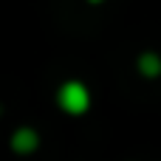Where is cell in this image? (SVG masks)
I'll use <instances>...</instances> for the list:
<instances>
[{
  "label": "cell",
  "instance_id": "obj_4",
  "mask_svg": "<svg viewBox=\"0 0 161 161\" xmlns=\"http://www.w3.org/2000/svg\"><path fill=\"white\" fill-rule=\"evenodd\" d=\"M88 3H93V6H96V3H105V0H88Z\"/></svg>",
  "mask_w": 161,
  "mask_h": 161
},
{
  "label": "cell",
  "instance_id": "obj_2",
  "mask_svg": "<svg viewBox=\"0 0 161 161\" xmlns=\"http://www.w3.org/2000/svg\"><path fill=\"white\" fill-rule=\"evenodd\" d=\"M37 147H40V133L34 127L23 125L11 133V150L17 156H31V153H37Z\"/></svg>",
  "mask_w": 161,
  "mask_h": 161
},
{
  "label": "cell",
  "instance_id": "obj_1",
  "mask_svg": "<svg viewBox=\"0 0 161 161\" xmlns=\"http://www.w3.org/2000/svg\"><path fill=\"white\" fill-rule=\"evenodd\" d=\"M91 91L82 79H65L59 88H57V108L68 116H82L91 110Z\"/></svg>",
  "mask_w": 161,
  "mask_h": 161
},
{
  "label": "cell",
  "instance_id": "obj_3",
  "mask_svg": "<svg viewBox=\"0 0 161 161\" xmlns=\"http://www.w3.org/2000/svg\"><path fill=\"white\" fill-rule=\"evenodd\" d=\"M136 68L144 79H158L161 76V57L156 51H142L136 57Z\"/></svg>",
  "mask_w": 161,
  "mask_h": 161
}]
</instances>
